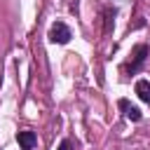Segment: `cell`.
<instances>
[{"instance_id": "7a4b0ae2", "label": "cell", "mask_w": 150, "mask_h": 150, "mask_svg": "<svg viewBox=\"0 0 150 150\" xmlns=\"http://www.w3.org/2000/svg\"><path fill=\"white\" fill-rule=\"evenodd\" d=\"M70 38H73V30H70V26L63 23V21H54V23L49 26V30H47V40H49L52 45H68Z\"/></svg>"}, {"instance_id": "5b68a950", "label": "cell", "mask_w": 150, "mask_h": 150, "mask_svg": "<svg viewBox=\"0 0 150 150\" xmlns=\"http://www.w3.org/2000/svg\"><path fill=\"white\" fill-rule=\"evenodd\" d=\"M134 89H136V94H138V98H141L143 103H148V105H150V80H145V77H141V80H136V84H134Z\"/></svg>"}, {"instance_id": "277c9868", "label": "cell", "mask_w": 150, "mask_h": 150, "mask_svg": "<svg viewBox=\"0 0 150 150\" xmlns=\"http://www.w3.org/2000/svg\"><path fill=\"white\" fill-rule=\"evenodd\" d=\"M16 143H19V150H33L35 143H38V136L30 129H23V131L16 134Z\"/></svg>"}, {"instance_id": "8992f818", "label": "cell", "mask_w": 150, "mask_h": 150, "mask_svg": "<svg viewBox=\"0 0 150 150\" xmlns=\"http://www.w3.org/2000/svg\"><path fill=\"white\" fill-rule=\"evenodd\" d=\"M115 9H105V28H103V33H110V28L115 26Z\"/></svg>"}, {"instance_id": "6da1fadb", "label": "cell", "mask_w": 150, "mask_h": 150, "mask_svg": "<svg viewBox=\"0 0 150 150\" xmlns=\"http://www.w3.org/2000/svg\"><path fill=\"white\" fill-rule=\"evenodd\" d=\"M148 54H150L148 45H136V47L131 49V54H129V61L122 66V73H124V75H136V73H141Z\"/></svg>"}, {"instance_id": "3957f363", "label": "cell", "mask_w": 150, "mask_h": 150, "mask_svg": "<svg viewBox=\"0 0 150 150\" xmlns=\"http://www.w3.org/2000/svg\"><path fill=\"white\" fill-rule=\"evenodd\" d=\"M117 105H120V110L124 112V117H127L129 122H141V120H143L141 108H138V105H134L129 98H120V101H117Z\"/></svg>"}, {"instance_id": "52a82bcc", "label": "cell", "mask_w": 150, "mask_h": 150, "mask_svg": "<svg viewBox=\"0 0 150 150\" xmlns=\"http://www.w3.org/2000/svg\"><path fill=\"white\" fill-rule=\"evenodd\" d=\"M56 150H75V145H73V141L70 138H63L61 143H59V148Z\"/></svg>"}]
</instances>
